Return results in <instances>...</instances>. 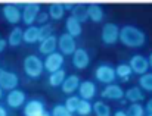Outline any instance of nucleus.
Returning a JSON list of instances; mask_svg holds the SVG:
<instances>
[{"instance_id":"obj_31","label":"nucleus","mask_w":152,"mask_h":116,"mask_svg":"<svg viewBox=\"0 0 152 116\" xmlns=\"http://www.w3.org/2000/svg\"><path fill=\"white\" fill-rule=\"evenodd\" d=\"M127 115L129 116H146L145 115V107L140 104V103H132L129 107H127Z\"/></svg>"},{"instance_id":"obj_1","label":"nucleus","mask_w":152,"mask_h":116,"mask_svg":"<svg viewBox=\"0 0 152 116\" xmlns=\"http://www.w3.org/2000/svg\"><path fill=\"white\" fill-rule=\"evenodd\" d=\"M120 41L126 47L139 49V47L145 46L146 35L140 28H137L134 25H124L120 28Z\"/></svg>"},{"instance_id":"obj_38","label":"nucleus","mask_w":152,"mask_h":116,"mask_svg":"<svg viewBox=\"0 0 152 116\" xmlns=\"http://www.w3.org/2000/svg\"><path fill=\"white\" fill-rule=\"evenodd\" d=\"M112 116H129V115H127V112H126V110H117Z\"/></svg>"},{"instance_id":"obj_35","label":"nucleus","mask_w":152,"mask_h":116,"mask_svg":"<svg viewBox=\"0 0 152 116\" xmlns=\"http://www.w3.org/2000/svg\"><path fill=\"white\" fill-rule=\"evenodd\" d=\"M74 6H75V3H72V1H64V7H65V10H71V12H72Z\"/></svg>"},{"instance_id":"obj_4","label":"nucleus","mask_w":152,"mask_h":116,"mask_svg":"<svg viewBox=\"0 0 152 116\" xmlns=\"http://www.w3.org/2000/svg\"><path fill=\"white\" fill-rule=\"evenodd\" d=\"M22 6L24 3H6L1 6V13L3 18L9 22V24H19L22 22Z\"/></svg>"},{"instance_id":"obj_7","label":"nucleus","mask_w":152,"mask_h":116,"mask_svg":"<svg viewBox=\"0 0 152 116\" xmlns=\"http://www.w3.org/2000/svg\"><path fill=\"white\" fill-rule=\"evenodd\" d=\"M58 49H59V53H62L64 56H72L77 50L75 38L71 37L68 32L61 34L58 37Z\"/></svg>"},{"instance_id":"obj_11","label":"nucleus","mask_w":152,"mask_h":116,"mask_svg":"<svg viewBox=\"0 0 152 116\" xmlns=\"http://www.w3.org/2000/svg\"><path fill=\"white\" fill-rule=\"evenodd\" d=\"M6 103H7V106L12 107V109H19V107L25 106V103H27V96H25V93H24L22 90L16 88V90L7 93V96H6Z\"/></svg>"},{"instance_id":"obj_20","label":"nucleus","mask_w":152,"mask_h":116,"mask_svg":"<svg viewBox=\"0 0 152 116\" xmlns=\"http://www.w3.org/2000/svg\"><path fill=\"white\" fill-rule=\"evenodd\" d=\"M7 46H10V47H18V46H21L22 43H24V30L21 28V27H15L10 32H9V35H7Z\"/></svg>"},{"instance_id":"obj_43","label":"nucleus","mask_w":152,"mask_h":116,"mask_svg":"<svg viewBox=\"0 0 152 116\" xmlns=\"http://www.w3.org/2000/svg\"><path fill=\"white\" fill-rule=\"evenodd\" d=\"M146 116H152V115H146Z\"/></svg>"},{"instance_id":"obj_21","label":"nucleus","mask_w":152,"mask_h":116,"mask_svg":"<svg viewBox=\"0 0 152 116\" xmlns=\"http://www.w3.org/2000/svg\"><path fill=\"white\" fill-rule=\"evenodd\" d=\"M65 30H66V32H68L71 37L77 38L78 35H81L83 27H81V24H80L75 18L68 16V18H66V21H65Z\"/></svg>"},{"instance_id":"obj_15","label":"nucleus","mask_w":152,"mask_h":116,"mask_svg":"<svg viewBox=\"0 0 152 116\" xmlns=\"http://www.w3.org/2000/svg\"><path fill=\"white\" fill-rule=\"evenodd\" d=\"M96 91H98V88H96V84L93 81H81L77 93H78V97L81 100L90 102L96 96Z\"/></svg>"},{"instance_id":"obj_40","label":"nucleus","mask_w":152,"mask_h":116,"mask_svg":"<svg viewBox=\"0 0 152 116\" xmlns=\"http://www.w3.org/2000/svg\"><path fill=\"white\" fill-rule=\"evenodd\" d=\"M148 60H149V69H152V52L149 55V58H148Z\"/></svg>"},{"instance_id":"obj_8","label":"nucleus","mask_w":152,"mask_h":116,"mask_svg":"<svg viewBox=\"0 0 152 116\" xmlns=\"http://www.w3.org/2000/svg\"><path fill=\"white\" fill-rule=\"evenodd\" d=\"M19 85V78L15 72L7 69H0V88L3 91H13Z\"/></svg>"},{"instance_id":"obj_37","label":"nucleus","mask_w":152,"mask_h":116,"mask_svg":"<svg viewBox=\"0 0 152 116\" xmlns=\"http://www.w3.org/2000/svg\"><path fill=\"white\" fill-rule=\"evenodd\" d=\"M145 110L148 112V115H152V99H149L146 102V106H145Z\"/></svg>"},{"instance_id":"obj_19","label":"nucleus","mask_w":152,"mask_h":116,"mask_svg":"<svg viewBox=\"0 0 152 116\" xmlns=\"http://www.w3.org/2000/svg\"><path fill=\"white\" fill-rule=\"evenodd\" d=\"M87 13H89V19L95 24H99L103 21L105 18V12L102 9V6L99 3H90L87 4Z\"/></svg>"},{"instance_id":"obj_42","label":"nucleus","mask_w":152,"mask_h":116,"mask_svg":"<svg viewBox=\"0 0 152 116\" xmlns=\"http://www.w3.org/2000/svg\"><path fill=\"white\" fill-rule=\"evenodd\" d=\"M1 96H3V90L0 88V100H1Z\"/></svg>"},{"instance_id":"obj_41","label":"nucleus","mask_w":152,"mask_h":116,"mask_svg":"<svg viewBox=\"0 0 152 116\" xmlns=\"http://www.w3.org/2000/svg\"><path fill=\"white\" fill-rule=\"evenodd\" d=\"M40 116H52V115H50V113H49V112H45L43 115H40Z\"/></svg>"},{"instance_id":"obj_14","label":"nucleus","mask_w":152,"mask_h":116,"mask_svg":"<svg viewBox=\"0 0 152 116\" xmlns=\"http://www.w3.org/2000/svg\"><path fill=\"white\" fill-rule=\"evenodd\" d=\"M72 65L75 69L83 71L90 65V55L86 49H77L75 53L72 55Z\"/></svg>"},{"instance_id":"obj_9","label":"nucleus","mask_w":152,"mask_h":116,"mask_svg":"<svg viewBox=\"0 0 152 116\" xmlns=\"http://www.w3.org/2000/svg\"><path fill=\"white\" fill-rule=\"evenodd\" d=\"M129 65H130L133 73H136L139 76H142V75H145V73L149 72V60L143 55H134V56H132Z\"/></svg>"},{"instance_id":"obj_36","label":"nucleus","mask_w":152,"mask_h":116,"mask_svg":"<svg viewBox=\"0 0 152 116\" xmlns=\"http://www.w3.org/2000/svg\"><path fill=\"white\" fill-rule=\"evenodd\" d=\"M7 47V40H4V38H1L0 37V53L1 52H4V49Z\"/></svg>"},{"instance_id":"obj_30","label":"nucleus","mask_w":152,"mask_h":116,"mask_svg":"<svg viewBox=\"0 0 152 116\" xmlns=\"http://www.w3.org/2000/svg\"><path fill=\"white\" fill-rule=\"evenodd\" d=\"M93 112V104L87 100H81L80 104H78V109H77V115L78 116H89L92 115Z\"/></svg>"},{"instance_id":"obj_22","label":"nucleus","mask_w":152,"mask_h":116,"mask_svg":"<svg viewBox=\"0 0 152 116\" xmlns=\"http://www.w3.org/2000/svg\"><path fill=\"white\" fill-rule=\"evenodd\" d=\"M39 37H40V27L31 25V27H27L24 30V43L34 44L39 41Z\"/></svg>"},{"instance_id":"obj_13","label":"nucleus","mask_w":152,"mask_h":116,"mask_svg":"<svg viewBox=\"0 0 152 116\" xmlns=\"http://www.w3.org/2000/svg\"><path fill=\"white\" fill-rule=\"evenodd\" d=\"M124 94L126 91L117 84L105 85V88L101 91L102 99H106V100H124Z\"/></svg>"},{"instance_id":"obj_3","label":"nucleus","mask_w":152,"mask_h":116,"mask_svg":"<svg viewBox=\"0 0 152 116\" xmlns=\"http://www.w3.org/2000/svg\"><path fill=\"white\" fill-rule=\"evenodd\" d=\"M95 78L105 84V85H109V84H114V81L117 79V72H115V66H112L111 63H99L95 69Z\"/></svg>"},{"instance_id":"obj_25","label":"nucleus","mask_w":152,"mask_h":116,"mask_svg":"<svg viewBox=\"0 0 152 116\" xmlns=\"http://www.w3.org/2000/svg\"><path fill=\"white\" fill-rule=\"evenodd\" d=\"M115 72H117V78H120L123 82H127L133 73L129 63H120L118 66H115Z\"/></svg>"},{"instance_id":"obj_6","label":"nucleus","mask_w":152,"mask_h":116,"mask_svg":"<svg viewBox=\"0 0 152 116\" xmlns=\"http://www.w3.org/2000/svg\"><path fill=\"white\" fill-rule=\"evenodd\" d=\"M40 9H42L40 3H37V1H25L24 6H22V22L27 27L34 25L39 13L42 12Z\"/></svg>"},{"instance_id":"obj_26","label":"nucleus","mask_w":152,"mask_h":116,"mask_svg":"<svg viewBox=\"0 0 152 116\" xmlns=\"http://www.w3.org/2000/svg\"><path fill=\"white\" fill-rule=\"evenodd\" d=\"M65 79H66V72L64 69L56 71V72L49 75V85L50 87H62Z\"/></svg>"},{"instance_id":"obj_10","label":"nucleus","mask_w":152,"mask_h":116,"mask_svg":"<svg viewBox=\"0 0 152 116\" xmlns=\"http://www.w3.org/2000/svg\"><path fill=\"white\" fill-rule=\"evenodd\" d=\"M64 62H65L64 55L59 53V52H55V53H52L49 56H46V59L43 60L45 71H48L49 73H53L56 71H61L62 66H64Z\"/></svg>"},{"instance_id":"obj_2","label":"nucleus","mask_w":152,"mask_h":116,"mask_svg":"<svg viewBox=\"0 0 152 116\" xmlns=\"http://www.w3.org/2000/svg\"><path fill=\"white\" fill-rule=\"evenodd\" d=\"M22 69L25 75L31 79H37L45 72V63L37 55H28L22 62Z\"/></svg>"},{"instance_id":"obj_28","label":"nucleus","mask_w":152,"mask_h":116,"mask_svg":"<svg viewBox=\"0 0 152 116\" xmlns=\"http://www.w3.org/2000/svg\"><path fill=\"white\" fill-rule=\"evenodd\" d=\"M137 82H139V87H140L143 91L152 93V72H148V73L139 76Z\"/></svg>"},{"instance_id":"obj_29","label":"nucleus","mask_w":152,"mask_h":116,"mask_svg":"<svg viewBox=\"0 0 152 116\" xmlns=\"http://www.w3.org/2000/svg\"><path fill=\"white\" fill-rule=\"evenodd\" d=\"M80 102H81V99H80L78 96H74V94H72V96H68V97H66L64 106H65L71 113H77V109H78Z\"/></svg>"},{"instance_id":"obj_12","label":"nucleus","mask_w":152,"mask_h":116,"mask_svg":"<svg viewBox=\"0 0 152 116\" xmlns=\"http://www.w3.org/2000/svg\"><path fill=\"white\" fill-rule=\"evenodd\" d=\"M46 112L45 103L42 100L37 99H31L25 103L24 110H22V116H40Z\"/></svg>"},{"instance_id":"obj_5","label":"nucleus","mask_w":152,"mask_h":116,"mask_svg":"<svg viewBox=\"0 0 152 116\" xmlns=\"http://www.w3.org/2000/svg\"><path fill=\"white\" fill-rule=\"evenodd\" d=\"M101 40L105 46H114L120 40V27L112 22L103 24L101 31Z\"/></svg>"},{"instance_id":"obj_23","label":"nucleus","mask_w":152,"mask_h":116,"mask_svg":"<svg viewBox=\"0 0 152 116\" xmlns=\"http://www.w3.org/2000/svg\"><path fill=\"white\" fill-rule=\"evenodd\" d=\"M71 16L75 18L80 24L86 22V21L89 19L87 4H84V3H75V6H74V9H72V12H71Z\"/></svg>"},{"instance_id":"obj_32","label":"nucleus","mask_w":152,"mask_h":116,"mask_svg":"<svg viewBox=\"0 0 152 116\" xmlns=\"http://www.w3.org/2000/svg\"><path fill=\"white\" fill-rule=\"evenodd\" d=\"M53 31H55V28H53V25H50V24H46V25L40 27V37H39V43H40V41H43V40H46V38H49L50 35H53Z\"/></svg>"},{"instance_id":"obj_27","label":"nucleus","mask_w":152,"mask_h":116,"mask_svg":"<svg viewBox=\"0 0 152 116\" xmlns=\"http://www.w3.org/2000/svg\"><path fill=\"white\" fill-rule=\"evenodd\" d=\"M93 113L96 116H112L111 107H109L105 102H102V100L93 103Z\"/></svg>"},{"instance_id":"obj_34","label":"nucleus","mask_w":152,"mask_h":116,"mask_svg":"<svg viewBox=\"0 0 152 116\" xmlns=\"http://www.w3.org/2000/svg\"><path fill=\"white\" fill-rule=\"evenodd\" d=\"M49 13L48 12H40L39 13V16H37V19H36V22L40 25V27H43V25H46V24H49L48 21H49Z\"/></svg>"},{"instance_id":"obj_17","label":"nucleus","mask_w":152,"mask_h":116,"mask_svg":"<svg viewBox=\"0 0 152 116\" xmlns=\"http://www.w3.org/2000/svg\"><path fill=\"white\" fill-rule=\"evenodd\" d=\"M56 49H58V37L55 34L50 35L49 38L40 41V44H39V52L45 56H49L52 53H55Z\"/></svg>"},{"instance_id":"obj_18","label":"nucleus","mask_w":152,"mask_h":116,"mask_svg":"<svg viewBox=\"0 0 152 116\" xmlns=\"http://www.w3.org/2000/svg\"><path fill=\"white\" fill-rule=\"evenodd\" d=\"M124 99L130 103H140L145 100V91L136 85V87H130L126 90V94H124Z\"/></svg>"},{"instance_id":"obj_33","label":"nucleus","mask_w":152,"mask_h":116,"mask_svg":"<svg viewBox=\"0 0 152 116\" xmlns=\"http://www.w3.org/2000/svg\"><path fill=\"white\" fill-rule=\"evenodd\" d=\"M50 115L52 116H72V113L64 104H56V106H53Z\"/></svg>"},{"instance_id":"obj_39","label":"nucleus","mask_w":152,"mask_h":116,"mask_svg":"<svg viewBox=\"0 0 152 116\" xmlns=\"http://www.w3.org/2000/svg\"><path fill=\"white\" fill-rule=\"evenodd\" d=\"M0 116H9V115H7V110H6V109L1 106V104H0Z\"/></svg>"},{"instance_id":"obj_16","label":"nucleus","mask_w":152,"mask_h":116,"mask_svg":"<svg viewBox=\"0 0 152 116\" xmlns=\"http://www.w3.org/2000/svg\"><path fill=\"white\" fill-rule=\"evenodd\" d=\"M80 84H81V79H80V76H78V75H75V73L68 75V76H66V79H65V81H64V84H62V93L72 96V93H74V91H78Z\"/></svg>"},{"instance_id":"obj_24","label":"nucleus","mask_w":152,"mask_h":116,"mask_svg":"<svg viewBox=\"0 0 152 116\" xmlns=\"http://www.w3.org/2000/svg\"><path fill=\"white\" fill-rule=\"evenodd\" d=\"M65 7H64V3H59V1H56V3H50L49 4V16H50V19L53 21H59V19H62L64 18V15H65Z\"/></svg>"}]
</instances>
